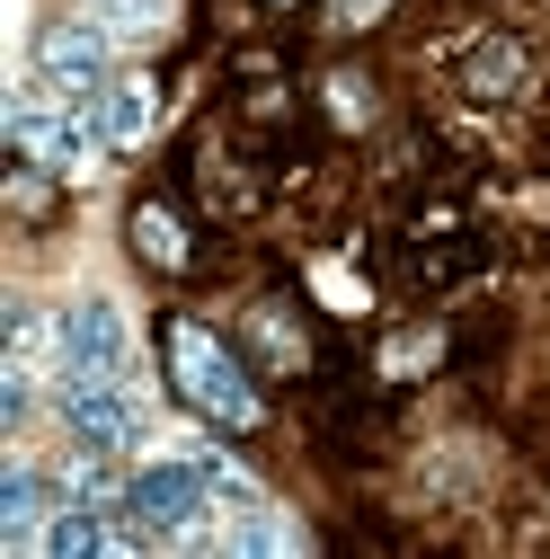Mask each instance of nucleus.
Wrapping results in <instances>:
<instances>
[{
  "mask_svg": "<svg viewBox=\"0 0 550 559\" xmlns=\"http://www.w3.org/2000/svg\"><path fill=\"white\" fill-rule=\"evenodd\" d=\"M204 498H214L204 462H143V471H133V524H143V533H178V542H195Z\"/></svg>",
  "mask_w": 550,
  "mask_h": 559,
  "instance_id": "3",
  "label": "nucleus"
},
{
  "mask_svg": "<svg viewBox=\"0 0 550 559\" xmlns=\"http://www.w3.org/2000/svg\"><path fill=\"white\" fill-rule=\"evenodd\" d=\"M240 550H294V524H275V515H249V524H240Z\"/></svg>",
  "mask_w": 550,
  "mask_h": 559,
  "instance_id": "13",
  "label": "nucleus"
},
{
  "mask_svg": "<svg viewBox=\"0 0 550 559\" xmlns=\"http://www.w3.org/2000/svg\"><path fill=\"white\" fill-rule=\"evenodd\" d=\"M45 356L62 365V329H45V311L19 302V311H10V373H36Z\"/></svg>",
  "mask_w": 550,
  "mask_h": 559,
  "instance_id": "11",
  "label": "nucleus"
},
{
  "mask_svg": "<svg viewBox=\"0 0 550 559\" xmlns=\"http://www.w3.org/2000/svg\"><path fill=\"white\" fill-rule=\"evenodd\" d=\"M89 19H98L107 36H133V45H143V36L169 27V0H89Z\"/></svg>",
  "mask_w": 550,
  "mask_h": 559,
  "instance_id": "12",
  "label": "nucleus"
},
{
  "mask_svg": "<svg viewBox=\"0 0 550 559\" xmlns=\"http://www.w3.org/2000/svg\"><path fill=\"white\" fill-rule=\"evenodd\" d=\"M133 365V329L107 294H81L62 311V382H124Z\"/></svg>",
  "mask_w": 550,
  "mask_h": 559,
  "instance_id": "2",
  "label": "nucleus"
},
{
  "mask_svg": "<svg viewBox=\"0 0 550 559\" xmlns=\"http://www.w3.org/2000/svg\"><path fill=\"white\" fill-rule=\"evenodd\" d=\"M36 524H45V479L19 462L0 479V542H36Z\"/></svg>",
  "mask_w": 550,
  "mask_h": 559,
  "instance_id": "9",
  "label": "nucleus"
},
{
  "mask_svg": "<svg viewBox=\"0 0 550 559\" xmlns=\"http://www.w3.org/2000/svg\"><path fill=\"white\" fill-rule=\"evenodd\" d=\"M36 72L62 90V98H98L107 90V27L98 19H62L36 36Z\"/></svg>",
  "mask_w": 550,
  "mask_h": 559,
  "instance_id": "5",
  "label": "nucleus"
},
{
  "mask_svg": "<svg viewBox=\"0 0 550 559\" xmlns=\"http://www.w3.org/2000/svg\"><path fill=\"white\" fill-rule=\"evenodd\" d=\"M462 81H470V98H515L524 90V45L515 36H479L470 62H462Z\"/></svg>",
  "mask_w": 550,
  "mask_h": 559,
  "instance_id": "8",
  "label": "nucleus"
},
{
  "mask_svg": "<svg viewBox=\"0 0 550 559\" xmlns=\"http://www.w3.org/2000/svg\"><path fill=\"white\" fill-rule=\"evenodd\" d=\"M382 10H391V0H337V10H328V19H337V27H373Z\"/></svg>",
  "mask_w": 550,
  "mask_h": 559,
  "instance_id": "15",
  "label": "nucleus"
},
{
  "mask_svg": "<svg viewBox=\"0 0 550 559\" xmlns=\"http://www.w3.org/2000/svg\"><path fill=\"white\" fill-rule=\"evenodd\" d=\"M133 249H143L152 266H187V231L169 204H133Z\"/></svg>",
  "mask_w": 550,
  "mask_h": 559,
  "instance_id": "10",
  "label": "nucleus"
},
{
  "mask_svg": "<svg viewBox=\"0 0 550 559\" xmlns=\"http://www.w3.org/2000/svg\"><path fill=\"white\" fill-rule=\"evenodd\" d=\"M10 143H19L27 160H45V169H81L89 143H98V116H45L36 98H19V107H10Z\"/></svg>",
  "mask_w": 550,
  "mask_h": 559,
  "instance_id": "6",
  "label": "nucleus"
},
{
  "mask_svg": "<svg viewBox=\"0 0 550 559\" xmlns=\"http://www.w3.org/2000/svg\"><path fill=\"white\" fill-rule=\"evenodd\" d=\"M62 427H72L81 453H124L143 436V400L124 382H62Z\"/></svg>",
  "mask_w": 550,
  "mask_h": 559,
  "instance_id": "4",
  "label": "nucleus"
},
{
  "mask_svg": "<svg viewBox=\"0 0 550 559\" xmlns=\"http://www.w3.org/2000/svg\"><path fill=\"white\" fill-rule=\"evenodd\" d=\"M89 116H98V143H143L152 116H160V98H152V81H107Z\"/></svg>",
  "mask_w": 550,
  "mask_h": 559,
  "instance_id": "7",
  "label": "nucleus"
},
{
  "mask_svg": "<svg viewBox=\"0 0 550 559\" xmlns=\"http://www.w3.org/2000/svg\"><path fill=\"white\" fill-rule=\"evenodd\" d=\"M320 294H328L337 311H364V285H356V275H347V266H320Z\"/></svg>",
  "mask_w": 550,
  "mask_h": 559,
  "instance_id": "14",
  "label": "nucleus"
},
{
  "mask_svg": "<svg viewBox=\"0 0 550 559\" xmlns=\"http://www.w3.org/2000/svg\"><path fill=\"white\" fill-rule=\"evenodd\" d=\"M169 373H178V391H187L204 417H214V427H258V391H249L240 356H231L214 329L178 320V329H169Z\"/></svg>",
  "mask_w": 550,
  "mask_h": 559,
  "instance_id": "1",
  "label": "nucleus"
}]
</instances>
